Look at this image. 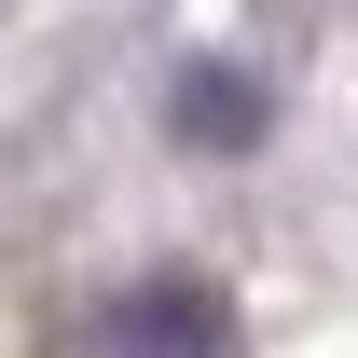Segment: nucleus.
<instances>
[{"instance_id": "1", "label": "nucleus", "mask_w": 358, "mask_h": 358, "mask_svg": "<svg viewBox=\"0 0 358 358\" xmlns=\"http://www.w3.org/2000/svg\"><path fill=\"white\" fill-rule=\"evenodd\" d=\"M110 358H234V303L207 275H138L110 303Z\"/></svg>"}, {"instance_id": "2", "label": "nucleus", "mask_w": 358, "mask_h": 358, "mask_svg": "<svg viewBox=\"0 0 358 358\" xmlns=\"http://www.w3.org/2000/svg\"><path fill=\"white\" fill-rule=\"evenodd\" d=\"M179 138L193 152H248L262 138V83L248 69H179Z\"/></svg>"}]
</instances>
